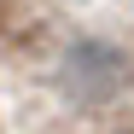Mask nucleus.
I'll list each match as a JSON object with an SVG mask.
<instances>
[{
	"label": "nucleus",
	"instance_id": "nucleus-1",
	"mask_svg": "<svg viewBox=\"0 0 134 134\" xmlns=\"http://www.w3.org/2000/svg\"><path fill=\"white\" fill-rule=\"evenodd\" d=\"M58 82H64V93H70L76 105H111L117 93H128V82H134V64L122 47H111V41H76L70 53H64L58 64Z\"/></svg>",
	"mask_w": 134,
	"mask_h": 134
},
{
	"label": "nucleus",
	"instance_id": "nucleus-2",
	"mask_svg": "<svg viewBox=\"0 0 134 134\" xmlns=\"http://www.w3.org/2000/svg\"><path fill=\"white\" fill-rule=\"evenodd\" d=\"M128 134H134V128H128Z\"/></svg>",
	"mask_w": 134,
	"mask_h": 134
}]
</instances>
